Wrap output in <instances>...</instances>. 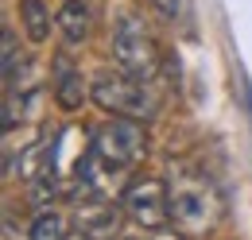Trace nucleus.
I'll return each instance as SVG.
<instances>
[{
  "label": "nucleus",
  "mask_w": 252,
  "mask_h": 240,
  "mask_svg": "<svg viewBox=\"0 0 252 240\" xmlns=\"http://www.w3.org/2000/svg\"><path fill=\"white\" fill-rule=\"evenodd\" d=\"M121 213L109 198L101 194H86L74 202V229L86 233V237H97V240H117L121 237Z\"/></svg>",
  "instance_id": "5"
},
{
  "label": "nucleus",
  "mask_w": 252,
  "mask_h": 240,
  "mask_svg": "<svg viewBox=\"0 0 252 240\" xmlns=\"http://www.w3.org/2000/svg\"><path fill=\"white\" fill-rule=\"evenodd\" d=\"M55 24H59V31H63V39L70 43V47L86 43V39H90V31H94L90 0H63V8H59V16H55Z\"/></svg>",
  "instance_id": "7"
},
{
  "label": "nucleus",
  "mask_w": 252,
  "mask_h": 240,
  "mask_svg": "<svg viewBox=\"0 0 252 240\" xmlns=\"http://www.w3.org/2000/svg\"><path fill=\"white\" fill-rule=\"evenodd\" d=\"M148 4H152V12H156L159 20H167V24L183 20V12H187V0H148Z\"/></svg>",
  "instance_id": "10"
},
{
  "label": "nucleus",
  "mask_w": 252,
  "mask_h": 240,
  "mask_svg": "<svg viewBox=\"0 0 252 240\" xmlns=\"http://www.w3.org/2000/svg\"><path fill=\"white\" fill-rule=\"evenodd\" d=\"M152 240H190V233H183L179 225H175V229H167V225H163V229L152 233Z\"/></svg>",
  "instance_id": "11"
},
{
  "label": "nucleus",
  "mask_w": 252,
  "mask_h": 240,
  "mask_svg": "<svg viewBox=\"0 0 252 240\" xmlns=\"http://www.w3.org/2000/svg\"><path fill=\"white\" fill-rule=\"evenodd\" d=\"M121 210L132 225L156 233L171 221V194H167V182L163 179H132L121 190Z\"/></svg>",
  "instance_id": "4"
},
{
  "label": "nucleus",
  "mask_w": 252,
  "mask_h": 240,
  "mask_svg": "<svg viewBox=\"0 0 252 240\" xmlns=\"http://www.w3.org/2000/svg\"><path fill=\"white\" fill-rule=\"evenodd\" d=\"M70 240H97V237H86V233H78V229H74V237Z\"/></svg>",
  "instance_id": "12"
},
{
  "label": "nucleus",
  "mask_w": 252,
  "mask_h": 240,
  "mask_svg": "<svg viewBox=\"0 0 252 240\" xmlns=\"http://www.w3.org/2000/svg\"><path fill=\"white\" fill-rule=\"evenodd\" d=\"M20 24L32 43H47L51 39V8L43 0H20Z\"/></svg>",
  "instance_id": "8"
},
{
  "label": "nucleus",
  "mask_w": 252,
  "mask_h": 240,
  "mask_svg": "<svg viewBox=\"0 0 252 240\" xmlns=\"http://www.w3.org/2000/svg\"><path fill=\"white\" fill-rule=\"evenodd\" d=\"M86 97H94V86H86L82 66H74L66 55H59L55 59V101H59V109L74 113V109L86 105Z\"/></svg>",
  "instance_id": "6"
},
{
  "label": "nucleus",
  "mask_w": 252,
  "mask_h": 240,
  "mask_svg": "<svg viewBox=\"0 0 252 240\" xmlns=\"http://www.w3.org/2000/svg\"><path fill=\"white\" fill-rule=\"evenodd\" d=\"M121 240H144V237H121Z\"/></svg>",
  "instance_id": "13"
},
{
  "label": "nucleus",
  "mask_w": 252,
  "mask_h": 240,
  "mask_svg": "<svg viewBox=\"0 0 252 240\" xmlns=\"http://www.w3.org/2000/svg\"><path fill=\"white\" fill-rule=\"evenodd\" d=\"M167 194H171V225H179L190 237L210 233L221 221V213H225V202H221L218 186L206 179L202 171H194V167L171 171Z\"/></svg>",
  "instance_id": "1"
},
{
  "label": "nucleus",
  "mask_w": 252,
  "mask_h": 240,
  "mask_svg": "<svg viewBox=\"0 0 252 240\" xmlns=\"http://www.w3.org/2000/svg\"><path fill=\"white\" fill-rule=\"evenodd\" d=\"M94 105L109 117H132L152 120L156 117V97L144 86V78H132L128 70H97L94 74Z\"/></svg>",
  "instance_id": "2"
},
{
  "label": "nucleus",
  "mask_w": 252,
  "mask_h": 240,
  "mask_svg": "<svg viewBox=\"0 0 252 240\" xmlns=\"http://www.w3.org/2000/svg\"><path fill=\"white\" fill-rule=\"evenodd\" d=\"M28 240H70V225H66L63 213L39 210L28 225Z\"/></svg>",
  "instance_id": "9"
},
{
  "label": "nucleus",
  "mask_w": 252,
  "mask_h": 240,
  "mask_svg": "<svg viewBox=\"0 0 252 240\" xmlns=\"http://www.w3.org/2000/svg\"><path fill=\"white\" fill-rule=\"evenodd\" d=\"M109 47H113V59L121 70H128L132 78H156L159 70V47L152 39L148 24L136 16V12H121L117 24H113V35H109Z\"/></svg>",
  "instance_id": "3"
}]
</instances>
